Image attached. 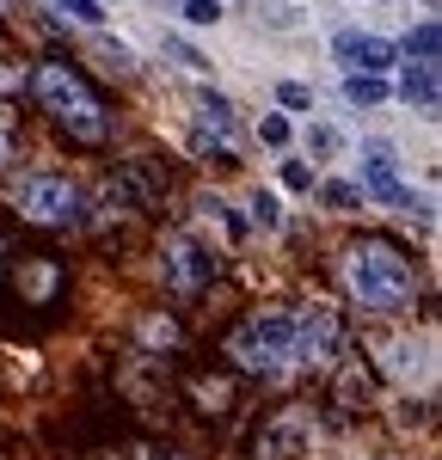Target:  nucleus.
Masks as SVG:
<instances>
[{"instance_id": "obj_6", "label": "nucleus", "mask_w": 442, "mask_h": 460, "mask_svg": "<svg viewBox=\"0 0 442 460\" xmlns=\"http://www.w3.org/2000/svg\"><path fill=\"white\" fill-rule=\"evenodd\" d=\"M216 270H221V258L203 240H190V234H172L160 246V277H166L172 295H203V288L216 283Z\"/></svg>"}, {"instance_id": "obj_19", "label": "nucleus", "mask_w": 442, "mask_h": 460, "mask_svg": "<svg viewBox=\"0 0 442 460\" xmlns=\"http://www.w3.org/2000/svg\"><path fill=\"white\" fill-rule=\"evenodd\" d=\"M314 190H320V203H326L332 215H357V209H368V203H363V190H357L350 178H320Z\"/></svg>"}, {"instance_id": "obj_27", "label": "nucleus", "mask_w": 442, "mask_h": 460, "mask_svg": "<svg viewBox=\"0 0 442 460\" xmlns=\"http://www.w3.org/2000/svg\"><path fill=\"white\" fill-rule=\"evenodd\" d=\"M166 56H172V62H179L184 74H197V80H203V74H209V56H197V49H190V43H184V37H166Z\"/></svg>"}, {"instance_id": "obj_4", "label": "nucleus", "mask_w": 442, "mask_h": 460, "mask_svg": "<svg viewBox=\"0 0 442 460\" xmlns=\"http://www.w3.org/2000/svg\"><path fill=\"white\" fill-rule=\"evenodd\" d=\"M344 350V314L332 301L289 307V368H332Z\"/></svg>"}, {"instance_id": "obj_10", "label": "nucleus", "mask_w": 442, "mask_h": 460, "mask_svg": "<svg viewBox=\"0 0 442 460\" xmlns=\"http://www.w3.org/2000/svg\"><path fill=\"white\" fill-rule=\"evenodd\" d=\"M393 99H400L405 111H418V117L430 123V117H437V105H442V93H437V68H418V62H405L400 80H393Z\"/></svg>"}, {"instance_id": "obj_14", "label": "nucleus", "mask_w": 442, "mask_h": 460, "mask_svg": "<svg viewBox=\"0 0 442 460\" xmlns=\"http://www.w3.org/2000/svg\"><path fill=\"white\" fill-rule=\"evenodd\" d=\"M240 227H258V234H277V227H283V197L258 184L252 197H246V221H240Z\"/></svg>"}, {"instance_id": "obj_28", "label": "nucleus", "mask_w": 442, "mask_h": 460, "mask_svg": "<svg viewBox=\"0 0 442 460\" xmlns=\"http://www.w3.org/2000/svg\"><path fill=\"white\" fill-rule=\"evenodd\" d=\"M277 105H283V117H289V111H314V86H301V80H277Z\"/></svg>"}, {"instance_id": "obj_24", "label": "nucleus", "mask_w": 442, "mask_h": 460, "mask_svg": "<svg viewBox=\"0 0 442 460\" xmlns=\"http://www.w3.org/2000/svg\"><path fill=\"white\" fill-rule=\"evenodd\" d=\"M387 368H393V375H418V368H424V344L393 338V344H387Z\"/></svg>"}, {"instance_id": "obj_17", "label": "nucleus", "mask_w": 442, "mask_h": 460, "mask_svg": "<svg viewBox=\"0 0 442 460\" xmlns=\"http://www.w3.org/2000/svg\"><path fill=\"white\" fill-rule=\"evenodd\" d=\"M62 25H80V31H105V6L99 0H43Z\"/></svg>"}, {"instance_id": "obj_31", "label": "nucleus", "mask_w": 442, "mask_h": 460, "mask_svg": "<svg viewBox=\"0 0 442 460\" xmlns=\"http://www.w3.org/2000/svg\"><path fill=\"white\" fill-rule=\"evenodd\" d=\"M13 93H25V62L0 56V99H13Z\"/></svg>"}, {"instance_id": "obj_9", "label": "nucleus", "mask_w": 442, "mask_h": 460, "mask_svg": "<svg viewBox=\"0 0 442 460\" xmlns=\"http://www.w3.org/2000/svg\"><path fill=\"white\" fill-rule=\"evenodd\" d=\"M190 136H203V142H216V147H227L234 142V129H240V117H234V99L227 93H216V86H203L197 93V105H190Z\"/></svg>"}, {"instance_id": "obj_12", "label": "nucleus", "mask_w": 442, "mask_h": 460, "mask_svg": "<svg viewBox=\"0 0 442 460\" xmlns=\"http://www.w3.org/2000/svg\"><path fill=\"white\" fill-rule=\"evenodd\" d=\"M344 99L357 111H381L393 99V80H381V74H344Z\"/></svg>"}, {"instance_id": "obj_33", "label": "nucleus", "mask_w": 442, "mask_h": 460, "mask_svg": "<svg viewBox=\"0 0 442 460\" xmlns=\"http://www.w3.org/2000/svg\"><path fill=\"white\" fill-rule=\"evenodd\" d=\"M136 460H179V455H172V448H142Z\"/></svg>"}, {"instance_id": "obj_30", "label": "nucleus", "mask_w": 442, "mask_h": 460, "mask_svg": "<svg viewBox=\"0 0 442 460\" xmlns=\"http://www.w3.org/2000/svg\"><path fill=\"white\" fill-rule=\"evenodd\" d=\"M314 184H320V172L307 160H283V190H314Z\"/></svg>"}, {"instance_id": "obj_1", "label": "nucleus", "mask_w": 442, "mask_h": 460, "mask_svg": "<svg viewBox=\"0 0 442 460\" xmlns=\"http://www.w3.org/2000/svg\"><path fill=\"white\" fill-rule=\"evenodd\" d=\"M338 277H344V295H350L363 314L393 319L418 301V264H411V252H400L393 240H357V246H344Z\"/></svg>"}, {"instance_id": "obj_21", "label": "nucleus", "mask_w": 442, "mask_h": 460, "mask_svg": "<svg viewBox=\"0 0 442 460\" xmlns=\"http://www.w3.org/2000/svg\"><path fill=\"white\" fill-rule=\"evenodd\" d=\"M179 319L172 314H147L142 319V344H147V356H160V350H179Z\"/></svg>"}, {"instance_id": "obj_8", "label": "nucleus", "mask_w": 442, "mask_h": 460, "mask_svg": "<svg viewBox=\"0 0 442 460\" xmlns=\"http://www.w3.org/2000/svg\"><path fill=\"white\" fill-rule=\"evenodd\" d=\"M332 56L344 62V74H381V80H387V74L405 62L393 37H381V31H357V25H344V31L332 37Z\"/></svg>"}, {"instance_id": "obj_2", "label": "nucleus", "mask_w": 442, "mask_h": 460, "mask_svg": "<svg viewBox=\"0 0 442 460\" xmlns=\"http://www.w3.org/2000/svg\"><path fill=\"white\" fill-rule=\"evenodd\" d=\"M6 203L19 209V221L31 227H74L86 215V190L68 172H25L6 184Z\"/></svg>"}, {"instance_id": "obj_16", "label": "nucleus", "mask_w": 442, "mask_h": 460, "mask_svg": "<svg viewBox=\"0 0 442 460\" xmlns=\"http://www.w3.org/2000/svg\"><path fill=\"white\" fill-rule=\"evenodd\" d=\"M74 142H86V147H99V142H110V129H117V117H110L105 105H93V111H80L74 123H62Z\"/></svg>"}, {"instance_id": "obj_23", "label": "nucleus", "mask_w": 442, "mask_h": 460, "mask_svg": "<svg viewBox=\"0 0 442 460\" xmlns=\"http://www.w3.org/2000/svg\"><path fill=\"white\" fill-rule=\"evenodd\" d=\"M258 142L270 147V154H289V142H295V123L283 117V111H264V117H258Z\"/></svg>"}, {"instance_id": "obj_20", "label": "nucleus", "mask_w": 442, "mask_h": 460, "mask_svg": "<svg viewBox=\"0 0 442 460\" xmlns=\"http://www.w3.org/2000/svg\"><path fill=\"white\" fill-rule=\"evenodd\" d=\"M368 399H375V375H368L363 362H350V368L338 375V405H350V411H363Z\"/></svg>"}, {"instance_id": "obj_13", "label": "nucleus", "mask_w": 442, "mask_h": 460, "mask_svg": "<svg viewBox=\"0 0 442 460\" xmlns=\"http://www.w3.org/2000/svg\"><path fill=\"white\" fill-rule=\"evenodd\" d=\"M258 455H264V460H289V455H301V418H277V424L258 436Z\"/></svg>"}, {"instance_id": "obj_3", "label": "nucleus", "mask_w": 442, "mask_h": 460, "mask_svg": "<svg viewBox=\"0 0 442 460\" xmlns=\"http://www.w3.org/2000/svg\"><path fill=\"white\" fill-rule=\"evenodd\" d=\"M227 356H234L240 375H283L289 368V314L264 307V314L240 319L227 332Z\"/></svg>"}, {"instance_id": "obj_7", "label": "nucleus", "mask_w": 442, "mask_h": 460, "mask_svg": "<svg viewBox=\"0 0 442 460\" xmlns=\"http://www.w3.org/2000/svg\"><path fill=\"white\" fill-rule=\"evenodd\" d=\"M350 184L363 190V203H387L393 209V197L405 190V166L393 154V142H363L357 166H350Z\"/></svg>"}, {"instance_id": "obj_29", "label": "nucleus", "mask_w": 442, "mask_h": 460, "mask_svg": "<svg viewBox=\"0 0 442 460\" xmlns=\"http://www.w3.org/2000/svg\"><path fill=\"white\" fill-rule=\"evenodd\" d=\"M197 405H203V411H227V399H234V387H227V381H197Z\"/></svg>"}, {"instance_id": "obj_11", "label": "nucleus", "mask_w": 442, "mask_h": 460, "mask_svg": "<svg viewBox=\"0 0 442 460\" xmlns=\"http://www.w3.org/2000/svg\"><path fill=\"white\" fill-rule=\"evenodd\" d=\"M93 62H99V74H117V80H129V74L142 68L136 49L123 37H105V31H93Z\"/></svg>"}, {"instance_id": "obj_5", "label": "nucleus", "mask_w": 442, "mask_h": 460, "mask_svg": "<svg viewBox=\"0 0 442 460\" xmlns=\"http://www.w3.org/2000/svg\"><path fill=\"white\" fill-rule=\"evenodd\" d=\"M25 93H31L37 111H49L56 123H74L80 111L99 105V99H93V86L80 80L74 62H37V68H25Z\"/></svg>"}, {"instance_id": "obj_18", "label": "nucleus", "mask_w": 442, "mask_h": 460, "mask_svg": "<svg viewBox=\"0 0 442 460\" xmlns=\"http://www.w3.org/2000/svg\"><path fill=\"white\" fill-rule=\"evenodd\" d=\"M400 56H411L418 68H437V56H442V25H437V19H424V25H418V31L400 43Z\"/></svg>"}, {"instance_id": "obj_15", "label": "nucleus", "mask_w": 442, "mask_h": 460, "mask_svg": "<svg viewBox=\"0 0 442 460\" xmlns=\"http://www.w3.org/2000/svg\"><path fill=\"white\" fill-rule=\"evenodd\" d=\"M301 142H307V154H314V160H338V154L350 147V136H344V123H326V117H314Z\"/></svg>"}, {"instance_id": "obj_32", "label": "nucleus", "mask_w": 442, "mask_h": 460, "mask_svg": "<svg viewBox=\"0 0 442 460\" xmlns=\"http://www.w3.org/2000/svg\"><path fill=\"white\" fill-rule=\"evenodd\" d=\"M13 160H19V136H13V129H0V172H6Z\"/></svg>"}, {"instance_id": "obj_22", "label": "nucleus", "mask_w": 442, "mask_h": 460, "mask_svg": "<svg viewBox=\"0 0 442 460\" xmlns=\"http://www.w3.org/2000/svg\"><path fill=\"white\" fill-rule=\"evenodd\" d=\"M56 283H62V264H49V258H43V264H25V270H19V288H25L31 301H49V295H56Z\"/></svg>"}, {"instance_id": "obj_26", "label": "nucleus", "mask_w": 442, "mask_h": 460, "mask_svg": "<svg viewBox=\"0 0 442 460\" xmlns=\"http://www.w3.org/2000/svg\"><path fill=\"white\" fill-rule=\"evenodd\" d=\"M221 13H227V0H184V25H197V31L221 25Z\"/></svg>"}, {"instance_id": "obj_25", "label": "nucleus", "mask_w": 442, "mask_h": 460, "mask_svg": "<svg viewBox=\"0 0 442 460\" xmlns=\"http://www.w3.org/2000/svg\"><path fill=\"white\" fill-rule=\"evenodd\" d=\"M197 209H203V215H209V221H216V227H221V234H227V246H234V240L246 234V227H240V221L227 215V203H221L216 190H203V197H197Z\"/></svg>"}]
</instances>
